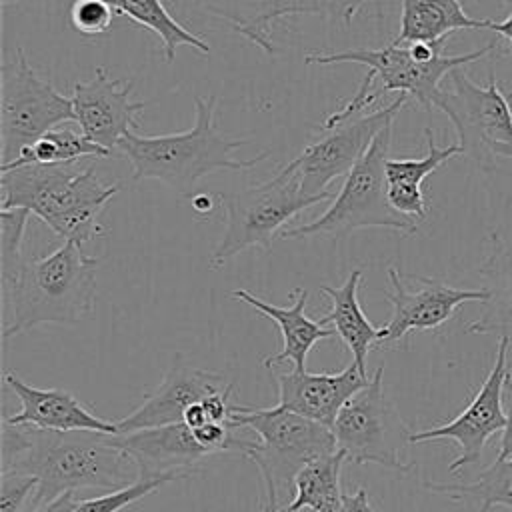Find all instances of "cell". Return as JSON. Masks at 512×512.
I'll use <instances>...</instances> for the list:
<instances>
[{
    "instance_id": "obj_1",
    "label": "cell",
    "mask_w": 512,
    "mask_h": 512,
    "mask_svg": "<svg viewBox=\"0 0 512 512\" xmlns=\"http://www.w3.org/2000/svg\"><path fill=\"white\" fill-rule=\"evenodd\" d=\"M2 472L38 478L32 508L70 490H116L138 478L136 462L110 442L108 432L48 430L8 422L2 424Z\"/></svg>"
},
{
    "instance_id": "obj_10",
    "label": "cell",
    "mask_w": 512,
    "mask_h": 512,
    "mask_svg": "<svg viewBox=\"0 0 512 512\" xmlns=\"http://www.w3.org/2000/svg\"><path fill=\"white\" fill-rule=\"evenodd\" d=\"M70 120H74L72 98L58 92L48 78H42L24 50H16L14 60L2 66V164L12 162L42 134Z\"/></svg>"
},
{
    "instance_id": "obj_23",
    "label": "cell",
    "mask_w": 512,
    "mask_h": 512,
    "mask_svg": "<svg viewBox=\"0 0 512 512\" xmlns=\"http://www.w3.org/2000/svg\"><path fill=\"white\" fill-rule=\"evenodd\" d=\"M488 300L478 320L466 324L468 334H490L512 340V242L490 234V250L480 266Z\"/></svg>"
},
{
    "instance_id": "obj_34",
    "label": "cell",
    "mask_w": 512,
    "mask_h": 512,
    "mask_svg": "<svg viewBox=\"0 0 512 512\" xmlns=\"http://www.w3.org/2000/svg\"><path fill=\"white\" fill-rule=\"evenodd\" d=\"M502 408L506 416V424L502 428V438H500V450L496 458H510L512 456V376L506 374L504 386H502Z\"/></svg>"
},
{
    "instance_id": "obj_38",
    "label": "cell",
    "mask_w": 512,
    "mask_h": 512,
    "mask_svg": "<svg viewBox=\"0 0 512 512\" xmlns=\"http://www.w3.org/2000/svg\"><path fill=\"white\" fill-rule=\"evenodd\" d=\"M490 30L496 32L498 36H504V38L510 42V48H512V12H510L502 22H494V20H492Z\"/></svg>"
},
{
    "instance_id": "obj_16",
    "label": "cell",
    "mask_w": 512,
    "mask_h": 512,
    "mask_svg": "<svg viewBox=\"0 0 512 512\" xmlns=\"http://www.w3.org/2000/svg\"><path fill=\"white\" fill-rule=\"evenodd\" d=\"M132 92L134 80L112 78L104 66H96L90 80H78L72 88L74 122L86 138L112 152L132 128H138L136 116L146 108Z\"/></svg>"
},
{
    "instance_id": "obj_25",
    "label": "cell",
    "mask_w": 512,
    "mask_h": 512,
    "mask_svg": "<svg viewBox=\"0 0 512 512\" xmlns=\"http://www.w3.org/2000/svg\"><path fill=\"white\" fill-rule=\"evenodd\" d=\"M362 280V270L354 268L342 286H320L322 294H326L332 302L328 314L318 318L324 326L332 324L334 332L348 346L354 364L366 374V356L374 344H378L380 328H376L358 302V286Z\"/></svg>"
},
{
    "instance_id": "obj_28",
    "label": "cell",
    "mask_w": 512,
    "mask_h": 512,
    "mask_svg": "<svg viewBox=\"0 0 512 512\" xmlns=\"http://www.w3.org/2000/svg\"><path fill=\"white\" fill-rule=\"evenodd\" d=\"M112 152L82 132L72 128H52L36 142L26 146L12 162L2 164L0 170H10L26 164H68L80 158H108Z\"/></svg>"
},
{
    "instance_id": "obj_8",
    "label": "cell",
    "mask_w": 512,
    "mask_h": 512,
    "mask_svg": "<svg viewBox=\"0 0 512 512\" xmlns=\"http://www.w3.org/2000/svg\"><path fill=\"white\" fill-rule=\"evenodd\" d=\"M332 198V192L308 196L302 192L298 170L288 162L270 180L232 194H220L226 228L210 254V266L220 268L236 254L262 246L270 248L276 232L306 208Z\"/></svg>"
},
{
    "instance_id": "obj_5",
    "label": "cell",
    "mask_w": 512,
    "mask_h": 512,
    "mask_svg": "<svg viewBox=\"0 0 512 512\" xmlns=\"http://www.w3.org/2000/svg\"><path fill=\"white\" fill-rule=\"evenodd\" d=\"M496 46V40H490L486 46L476 48L472 52L464 54H438L432 60H416L408 48V44H394L382 48H348L338 52H308L304 56L306 64H318V66H332V64H360L368 72L358 86V90L352 94V98L332 112L320 128H332L336 124H342L354 116H360L366 112L378 96L384 92H400L406 96H412L420 106L426 110H432L436 104V98L442 90V80L456 68H462L464 64H472Z\"/></svg>"
},
{
    "instance_id": "obj_44",
    "label": "cell",
    "mask_w": 512,
    "mask_h": 512,
    "mask_svg": "<svg viewBox=\"0 0 512 512\" xmlns=\"http://www.w3.org/2000/svg\"><path fill=\"white\" fill-rule=\"evenodd\" d=\"M510 96H512V94H510Z\"/></svg>"
},
{
    "instance_id": "obj_36",
    "label": "cell",
    "mask_w": 512,
    "mask_h": 512,
    "mask_svg": "<svg viewBox=\"0 0 512 512\" xmlns=\"http://www.w3.org/2000/svg\"><path fill=\"white\" fill-rule=\"evenodd\" d=\"M336 512H374L364 488H358L352 494L342 496V504Z\"/></svg>"
},
{
    "instance_id": "obj_21",
    "label": "cell",
    "mask_w": 512,
    "mask_h": 512,
    "mask_svg": "<svg viewBox=\"0 0 512 512\" xmlns=\"http://www.w3.org/2000/svg\"><path fill=\"white\" fill-rule=\"evenodd\" d=\"M294 294L296 296H294L292 306H274L244 288L230 292V296L234 300H240V302L252 306L258 314L268 316L278 324V330L282 334V350L264 358L266 368H274L276 364L288 362V364H292V368L304 370L306 356L312 350V346L316 342H320L324 338H332L336 334L334 328H326L320 320H312L306 316L308 290L298 288Z\"/></svg>"
},
{
    "instance_id": "obj_40",
    "label": "cell",
    "mask_w": 512,
    "mask_h": 512,
    "mask_svg": "<svg viewBox=\"0 0 512 512\" xmlns=\"http://www.w3.org/2000/svg\"><path fill=\"white\" fill-rule=\"evenodd\" d=\"M496 156L512 158V144H498V146H496Z\"/></svg>"
},
{
    "instance_id": "obj_35",
    "label": "cell",
    "mask_w": 512,
    "mask_h": 512,
    "mask_svg": "<svg viewBox=\"0 0 512 512\" xmlns=\"http://www.w3.org/2000/svg\"><path fill=\"white\" fill-rule=\"evenodd\" d=\"M78 498H76V490H70V492H64L48 502H42L38 506L32 508V512H74L76 506H78Z\"/></svg>"
},
{
    "instance_id": "obj_2",
    "label": "cell",
    "mask_w": 512,
    "mask_h": 512,
    "mask_svg": "<svg viewBox=\"0 0 512 512\" xmlns=\"http://www.w3.org/2000/svg\"><path fill=\"white\" fill-rule=\"evenodd\" d=\"M214 112L216 96H194L196 120L192 128L160 136L128 132L118 142V150L128 158L132 178L136 182L160 180L176 194L192 198L196 184L206 174L216 170H250L270 156L264 150L254 158H236L234 150L246 144V140L220 134L214 124Z\"/></svg>"
},
{
    "instance_id": "obj_24",
    "label": "cell",
    "mask_w": 512,
    "mask_h": 512,
    "mask_svg": "<svg viewBox=\"0 0 512 512\" xmlns=\"http://www.w3.org/2000/svg\"><path fill=\"white\" fill-rule=\"evenodd\" d=\"M400 30L394 44L446 42L458 30H490L492 20L470 16L460 0H400Z\"/></svg>"
},
{
    "instance_id": "obj_39",
    "label": "cell",
    "mask_w": 512,
    "mask_h": 512,
    "mask_svg": "<svg viewBox=\"0 0 512 512\" xmlns=\"http://www.w3.org/2000/svg\"><path fill=\"white\" fill-rule=\"evenodd\" d=\"M192 206L198 214H210L214 210V200L210 194H194L192 196Z\"/></svg>"
},
{
    "instance_id": "obj_22",
    "label": "cell",
    "mask_w": 512,
    "mask_h": 512,
    "mask_svg": "<svg viewBox=\"0 0 512 512\" xmlns=\"http://www.w3.org/2000/svg\"><path fill=\"white\" fill-rule=\"evenodd\" d=\"M428 152L422 158H388L386 160V196L390 206L402 216L420 222L428 216L422 182L444 162L462 154L460 144L438 146L430 128L424 130Z\"/></svg>"
},
{
    "instance_id": "obj_31",
    "label": "cell",
    "mask_w": 512,
    "mask_h": 512,
    "mask_svg": "<svg viewBox=\"0 0 512 512\" xmlns=\"http://www.w3.org/2000/svg\"><path fill=\"white\" fill-rule=\"evenodd\" d=\"M30 212L26 208H2L0 210V260L2 280L8 286L18 268L22 266V240L26 232Z\"/></svg>"
},
{
    "instance_id": "obj_27",
    "label": "cell",
    "mask_w": 512,
    "mask_h": 512,
    "mask_svg": "<svg viewBox=\"0 0 512 512\" xmlns=\"http://www.w3.org/2000/svg\"><path fill=\"white\" fill-rule=\"evenodd\" d=\"M108 4L116 14H122L152 32L162 44V56L166 62H174L180 46H190L204 56L210 54V44L184 28L162 0H108Z\"/></svg>"
},
{
    "instance_id": "obj_29",
    "label": "cell",
    "mask_w": 512,
    "mask_h": 512,
    "mask_svg": "<svg viewBox=\"0 0 512 512\" xmlns=\"http://www.w3.org/2000/svg\"><path fill=\"white\" fill-rule=\"evenodd\" d=\"M424 488L454 500H474L478 502L476 512H488L494 506L512 510V456L504 460L496 458L488 468L480 472L478 480L470 484H444L426 480Z\"/></svg>"
},
{
    "instance_id": "obj_30",
    "label": "cell",
    "mask_w": 512,
    "mask_h": 512,
    "mask_svg": "<svg viewBox=\"0 0 512 512\" xmlns=\"http://www.w3.org/2000/svg\"><path fill=\"white\" fill-rule=\"evenodd\" d=\"M176 480H184L176 474H168V476H158V478H142L138 476L132 484L110 490L106 494L88 498V500H80L74 512H120L126 506L142 500L144 496L156 492L158 488H162L168 482H176Z\"/></svg>"
},
{
    "instance_id": "obj_14",
    "label": "cell",
    "mask_w": 512,
    "mask_h": 512,
    "mask_svg": "<svg viewBox=\"0 0 512 512\" xmlns=\"http://www.w3.org/2000/svg\"><path fill=\"white\" fill-rule=\"evenodd\" d=\"M510 338H498V350L494 366L484 378L482 386L466 408L448 422L436 424L426 430L410 434V444L452 440L460 446V454L448 464V472L456 474L464 466L478 464L484 452V446L492 434L504 428L506 416L502 408V386L508 374V350Z\"/></svg>"
},
{
    "instance_id": "obj_7",
    "label": "cell",
    "mask_w": 512,
    "mask_h": 512,
    "mask_svg": "<svg viewBox=\"0 0 512 512\" xmlns=\"http://www.w3.org/2000/svg\"><path fill=\"white\" fill-rule=\"evenodd\" d=\"M392 124L372 140L364 156L346 174L328 210L312 222L282 230V240L310 236L340 238L360 228H390L404 234L418 230V222L396 212L386 196V160L390 158Z\"/></svg>"
},
{
    "instance_id": "obj_43",
    "label": "cell",
    "mask_w": 512,
    "mask_h": 512,
    "mask_svg": "<svg viewBox=\"0 0 512 512\" xmlns=\"http://www.w3.org/2000/svg\"><path fill=\"white\" fill-rule=\"evenodd\" d=\"M296 512H312V510H296Z\"/></svg>"
},
{
    "instance_id": "obj_12",
    "label": "cell",
    "mask_w": 512,
    "mask_h": 512,
    "mask_svg": "<svg viewBox=\"0 0 512 512\" xmlns=\"http://www.w3.org/2000/svg\"><path fill=\"white\" fill-rule=\"evenodd\" d=\"M178 10H192L222 22L264 54L274 56V26L290 16H322L350 24L368 0H170Z\"/></svg>"
},
{
    "instance_id": "obj_20",
    "label": "cell",
    "mask_w": 512,
    "mask_h": 512,
    "mask_svg": "<svg viewBox=\"0 0 512 512\" xmlns=\"http://www.w3.org/2000/svg\"><path fill=\"white\" fill-rule=\"evenodd\" d=\"M4 384L20 400L22 408L6 416L8 424H28L48 430H98L116 432V422L92 414L72 392L62 388H36L20 380L14 372L4 374Z\"/></svg>"
},
{
    "instance_id": "obj_17",
    "label": "cell",
    "mask_w": 512,
    "mask_h": 512,
    "mask_svg": "<svg viewBox=\"0 0 512 512\" xmlns=\"http://www.w3.org/2000/svg\"><path fill=\"white\" fill-rule=\"evenodd\" d=\"M230 384L232 382H228L222 372L190 366L180 358V354H176L156 390L146 394L142 404L116 422V432H132L182 422L184 410L190 404L200 402L214 392H222Z\"/></svg>"
},
{
    "instance_id": "obj_9",
    "label": "cell",
    "mask_w": 512,
    "mask_h": 512,
    "mask_svg": "<svg viewBox=\"0 0 512 512\" xmlns=\"http://www.w3.org/2000/svg\"><path fill=\"white\" fill-rule=\"evenodd\" d=\"M384 366H378L368 384L358 390L338 412L332 432L336 444L352 464H378L396 472H410L404 462V448L410 444V430L396 406L386 398L382 386Z\"/></svg>"
},
{
    "instance_id": "obj_33",
    "label": "cell",
    "mask_w": 512,
    "mask_h": 512,
    "mask_svg": "<svg viewBox=\"0 0 512 512\" xmlns=\"http://www.w3.org/2000/svg\"><path fill=\"white\" fill-rule=\"evenodd\" d=\"M38 488V478L20 472H2L0 480V512H22L24 504L32 502Z\"/></svg>"
},
{
    "instance_id": "obj_37",
    "label": "cell",
    "mask_w": 512,
    "mask_h": 512,
    "mask_svg": "<svg viewBox=\"0 0 512 512\" xmlns=\"http://www.w3.org/2000/svg\"><path fill=\"white\" fill-rule=\"evenodd\" d=\"M182 422L188 424L190 428H198V426L210 422V420H208V414H206V410H204V406H202V400L190 404V406L184 410Z\"/></svg>"
},
{
    "instance_id": "obj_19",
    "label": "cell",
    "mask_w": 512,
    "mask_h": 512,
    "mask_svg": "<svg viewBox=\"0 0 512 512\" xmlns=\"http://www.w3.org/2000/svg\"><path fill=\"white\" fill-rule=\"evenodd\" d=\"M268 372L276 386L280 406L330 428L340 408L370 380L354 362L344 370L330 374H312L306 372V368H292L290 372L268 368Z\"/></svg>"
},
{
    "instance_id": "obj_26",
    "label": "cell",
    "mask_w": 512,
    "mask_h": 512,
    "mask_svg": "<svg viewBox=\"0 0 512 512\" xmlns=\"http://www.w3.org/2000/svg\"><path fill=\"white\" fill-rule=\"evenodd\" d=\"M344 462L346 454L338 448L336 452L306 464L294 480V498L274 512H336L344 496L340 488V472Z\"/></svg>"
},
{
    "instance_id": "obj_18",
    "label": "cell",
    "mask_w": 512,
    "mask_h": 512,
    "mask_svg": "<svg viewBox=\"0 0 512 512\" xmlns=\"http://www.w3.org/2000/svg\"><path fill=\"white\" fill-rule=\"evenodd\" d=\"M110 442L132 456L138 466V476L142 478L168 474L188 478L204 458L212 456L184 422L114 432L110 434Z\"/></svg>"
},
{
    "instance_id": "obj_41",
    "label": "cell",
    "mask_w": 512,
    "mask_h": 512,
    "mask_svg": "<svg viewBox=\"0 0 512 512\" xmlns=\"http://www.w3.org/2000/svg\"><path fill=\"white\" fill-rule=\"evenodd\" d=\"M4 4H10V2H22V0H2Z\"/></svg>"
},
{
    "instance_id": "obj_11",
    "label": "cell",
    "mask_w": 512,
    "mask_h": 512,
    "mask_svg": "<svg viewBox=\"0 0 512 512\" xmlns=\"http://www.w3.org/2000/svg\"><path fill=\"white\" fill-rule=\"evenodd\" d=\"M450 88H442L434 108L452 122L462 154L478 168H496V146L512 144V108L500 92L496 76L490 74L486 86H478L462 68L452 70Z\"/></svg>"
},
{
    "instance_id": "obj_6",
    "label": "cell",
    "mask_w": 512,
    "mask_h": 512,
    "mask_svg": "<svg viewBox=\"0 0 512 512\" xmlns=\"http://www.w3.org/2000/svg\"><path fill=\"white\" fill-rule=\"evenodd\" d=\"M230 424L248 428L258 436L242 456L260 470L266 492L262 512H274L282 506L280 496L294 488V480L306 464L338 450L330 426L280 404L274 408L230 406Z\"/></svg>"
},
{
    "instance_id": "obj_15",
    "label": "cell",
    "mask_w": 512,
    "mask_h": 512,
    "mask_svg": "<svg viewBox=\"0 0 512 512\" xmlns=\"http://www.w3.org/2000/svg\"><path fill=\"white\" fill-rule=\"evenodd\" d=\"M388 280L392 290L384 296L392 304V316L388 324L380 328L378 348H396L414 332L444 326L464 302L484 304L488 300L484 288L462 290L428 276H414L418 286L410 288L406 276L394 266L388 268Z\"/></svg>"
},
{
    "instance_id": "obj_32",
    "label": "cell",
    "mask_w": 512,
    "mask_h": 512,
    "mask_svg": "<svg viewBox=\"0 0 512 512\" xmlns=\"http://www.w3.org/2000/svg\"><path fill=\"white\" fill-rule=\"evenodd\" d=\"M114 14L116 10L108 0H74L70 8V24L80 36L96 38L110 30Z\"/></svg>"
},
{
    "instance_id": "obj_13",
    "label": "cell",
    "mask_w": 512,
    "mask_h": 512,
    "mask_svg": "<svg viewBox=\"0 0 512 512\" xmlns=\"http://www.w3.org/2000/svg\"><path fill=\"white\" fill-rule=\"evenodd\" d=\"M406 100L408 96L400 94L388 106L372 114L354 116L332 128H318L320 138L290 160L298 170L302 192L308 196L326 194L328 184L346 176L370 148L372 140L394 122Z\"/></svg>"
},
{
    "instance_id": "obj_4",
    "label": "cell",
    "mask_w": 512,
    "mask_h": 512,
    "mask_svg": "<svg viewBox=\"0 0 512 512\" xmlns=\"http://www.w3.org/2000/svg\"><path fill=\"white\" fill-rule=\"evenodd\" d=\"M80 246L64 240L54 252L22 262L6 286L12 310L4 338L40 324H78L92 316L100 260L86 256Z\"/></svg>"
},
{
    "instance_id": "obj_3",
    "label": "cell",
    "mask_w": 512,
    "mask_h": 512,
    "mask_svg": "<svg viewBox=\"0 0 512 512\" xmlns=\"http://www.w3.org/2000/svg\"><path fill=\"white\" fill-rule=\"evenodd\" d=\"M2 208H26L56 236L84 244L104 230L98 216L118 194V184H104L92 166L26 164L0 170Z\"/></svg>"
},
{
    "instance_id": "obj_42",
    "label": "cell",
    "mask_w": 512,
    "mask_h": 512,
    "mask_svg": "<svg viewBox=\"0 0 512 512\" xmlns=\"http://www.w3.org/2000/svg\"><path fill=\"white\" fill-rule=\"evenodd\" d=\"M508 374L512 376V362H508Z\"/></svg>"
}]
</instances>
